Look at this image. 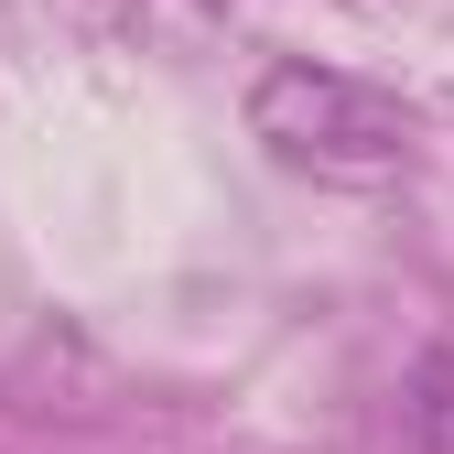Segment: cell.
Returning <instances> with one entry per match:
<instances>
[{
  "label": "cell",
  "mask_w": 454,
  "mask_h": 454,
  "mask_svg": "<svg viewBox=\"0 0 454 454\" xmlns=\"http://www.w3.org/2000/svg\"><path fill=\"white\" fill-rule=\"evenodd\" d=\"M401 422H411V454H454V357H422L411 368Z\"/></svg>",
  "instance_id": "cell-2"
},
{
  "label": "cell",
  "mask_w": 454,
  "mask_h": 454,
  "mask_svg": "<svg viewBox=\"0 0 454 454\" xmlns=\"http://www.w3.org/2000/svg\"><path fill=\"white\" fill-rule=\"evenodd\" d=\"M249 130L293 162V174H325V184H389L411 162V108L347 76V66H314V54H281L249 87Z\"/></svg>",
  "instance_id": "cell-1"
}]
</instances>
